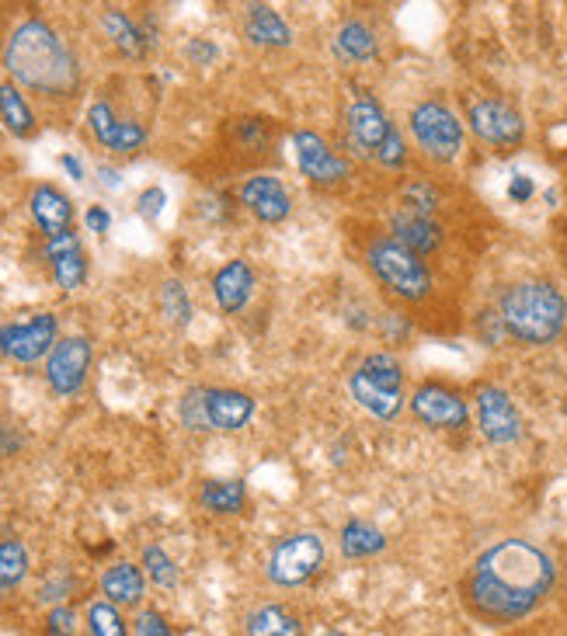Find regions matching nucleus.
Here are the masks:
<instances>
[{"label": "nucleus", "mask_w": 567, "mask_h": 636, "mask_svg": "<svg viewBox=\"0 0 567 636\" xmlns=\"http://www.w3.org/2000/svg\"><path fill=\"white\" fill-rule=\"evenodd\" d=\"M554 560L526 539H501L473 560L464 581V599L477 619L505 626L547 599L554 588Z\"/></svg>", "instance_id": "obj_1"}, {"label": "nucleus", "mask_w": 567, "mask_h": 636, "mask_svg": "<svg viewBox=\"0 0 567 636\" xmlns=\"http://www.w3.org/2000/svg\"><path fill=\"white\" fill-rule=\"evenodd\" d=\"M4 67L21 87L50 98L74 95L80 80L74 50L59 39V32L50 21L42 18H25L11 32L4 46Z\"/></svg>", "instance_id": "obj_2"}, {"label": "nucleus", "mask_w": 567, "mask_h": 636, "mask_svg": "<svg viewBox=\"0 0 567 636\" xmlns=\"http://www.w3.org/2000/svg\"><path fill=\"white\" fill-rule=\"evenodd\" d=\"M498 317L505 324V335L522 344H550L560 338L567 324V299L554 282H519L501 293Z\"/></svg>", "instance_id": "obj_3"}, {"label": "nucleus", "mask_w": 567, "mask_h": 636, "mask_svg": "<svg viewBox=\"0 0 567 636\" xmlns=\"http://www.w3.org/2000/svg\"><path fill=\"white\" fill-rule=\"evenodd\" d=\"M366 265L377 275V282L386 293H394L397 299L422 303L432 293V272L425 261L397 244L394 237H373L366 248Z\"/></svg>", "instance_id": "obj_4"}, {"label": "nucleus", "mask_w": 567, "mask_h": 636, "mask_svg": "<svg viewBox=\"0 0 567 636\" xmlns=\"http://www.w3.org/2000/svg\"><path fill=\"white\" fill-rule=\"evenodd\" d=\"M348 390H352V401L369 410L373 418L390 421L397 418L404 407V365L397 355L390 352H373L366 355L352 380H348Z\"/></svg>", "instance_id": "obj_5"}, {"label": "nucleus", "mask_w": 567, "mask_h": 636, "mask_svg": "<svg viewBox=\"0 0 567 636\" xmlns=\"http://www.w3.org/2000/svg\"><path fill=\"white\" fill-rule=\"evenodd\" d=\"M254 418V397L227 386H195L182 397V421L192 431H241Z\"/></svg>", "instance_id": "obj_6"}, {"label": "nucleus", "mask_w": 567, "mask_h": 636, "mask_svg": "<svg viewBox=\"0 0 567 636\" xmlns=\"http://www.w3.org/2000/svg\"><path fill=\"white\" fill-rule=\"evenodd\" d=\"M324 560H327V550L317 533L282 536L269 553V581L279 588H299L317 574Z\"/></svg>", "instance_id": "obj_7"}, {"label": "nucleus", "mask_w": 567, "mask_h": 636, "mask_svg": "<svg viewBox=\"0 0 567 636\" xmlns=\"http://www.w3.org/2000/svg\"><path fill=\"white\" fill-rule=\"evenodd\" d=\"M411 133L425 150V157L449 164L464 150V122L443 101H422L411 108Z\"/></svg>", "instance_id": "obj_8"}, {"label": "nucleus", "mask_w": 567, "mask_h": 636, "mask_svg": "<svg viewBox=\"0 0 567 636\" xmlns=\"http://www.w3.org/2000/svg\"><path fill=\"white\" fill-rule=\"evenodd\" d=\"M59 324L53 314H32L29 320H11L0 327V355H8L11 362L32 365L39 359H50L56 348Z\"/></svg>", "instance_id": "obj_9"}, {"label": "nucleus", "mask_w": 567, "mask_h": 636, "mask_svg": "<svg viewBox=\"0 0 567 636\" xmlns=\"http://www.w3.org/2000/svg\"><path fill=\"white\" fill-rule=\"evenodd\" d=\"M467 122H470L477 140H484L488 146H498V150H515L522 140H526V122H522V116L512 105L498 101V98L470 101Z\"/></svg>", "instance_id": "obj_10"}, {"label": "nucleus", "mask_w": 567, "mask_h": 636, "mask_svg": "<svg viewBox=\"0 0 567 636\" xmlns=\"http://www.w3.org/2000/svg\"><path fill=\"white\" fill-rule=\"evenodd\" d=\"M293 153H296V167L303 178H310L314 185H324V188H335L348 178V157H341L338 150L327 146L324 136L310 133V129H296L293 133Z\"/></svg>", "instance_id": "obj_11"}, {"label": "nucleus", "mask_w": 567, "mask_h": 636, "mask_svg": "<svg viewBox=\"0 0 567 636\" xmlns=\"http://www.w3.org/2000/svg\"><path fill=\"white\" fill-rule=\"evenodd\" d=\"M87 369H91V341L80 335L59 338L46 359V383L56 397H77L87 383Z\"/></svg>", "instance_id": "obj_12"}, {"label": "nucleus", "mask_w": 567, "mask_h": 636, "mask_svg": "<svg viewBox=\"0 0 567 636\" xmlns=\"http://www.w3.org/2000/svg\"><path fill=\"white\" fill-rule=\"evenodd\" d=\"M390 122L386 112L380 108V101L373 95H356L352 105H348V116H345V133H348V146L356 150V157L366 161H377V153L390 133Z\"/></svg>", "instance_id": "obj_13"}, {"label": "nucleus", "mask_w": 567, "mask_h": 636, "mask_svg": "<svg viewBox=\"0 0 567 636\" xmlns=\"http://www.w3.org/2000/svg\"><path fill=\"white\" fill-rule=\"evenodd\" d=\"M411 414L428 428H443V431H456L467 428V401L456 390L443 386V383H422L411 393Z\"/></svg>", "instance_id": "obj_14"}, {"label": "nucleus", "mask_w": 567, "mask_h": 636, "mask_svg": "<svg viewBox=\"0 0 567 636\" xmlns=\"http://www.w3.org/2000/svg\"><path fill=\"white\" fill-rule=\"evenodd\" d=\"M477 425L481 435L494 446H512L522 435V418L512 404V397L501 386H481L477 390Z\"/></svg>", "instance_id": "obj_15"}, {"label": "nucleus", "mask_w": 567, "mask_h": 636, "mask_svg": "<svg viewBox=\"0 0 567 636\" xmlns=\"http://www.w3.org/2000/svg\"><path fill=\"white\" fill-rule=\"evenodd\" d=\"M241 206L258 219V223H282L293 212V199L286 185L272 174H254L241 185Z\"/></svg>", "instance_id": "obj_16"}, {"label": "nucleus", "mask_w": 567, "mask_h": 636, "mask_svg": "<svg viewBox=\"0 0 567 636\" xmlns=\"http://www.w3.org/2000/svg\"><path fill=\"white\" fill-rule=\"evenodd\" d=\"M87 125H91L95 140L105 150H116V153H133L146 143V129L140 122H122L116 119L112 105L108 101H95L87 108Z\"/></svg>", "instance_id": "obj_17"}, {"label": "nucleus", "mask_w": 567, "mask_h": 636, "mask_svg": "<svg viewBox=\"0 0 567 636\" xmlns=\"http://www.w3.org/2000/svg\"><path fill=\"white\" fill-rule=\"evenodd\" d=\"M46 261L63 293H74L87 282V257H84V248L74 230L59 233V237H46Z\"/></svg>", "instance_id": "obj_18"}, {"label": "nucleus", "mask_w": 567, "mask_h": 636, "mask_svg": "<svg viewBox=\"0 0 567 636\" xmlns=\"http://www.w3.org/2000/svg\"><path fill=\"white\" fill-rule=\"evenodd\" d=\"M390 237L404 244L407 251H414L418 257L439 251L443 244V227L435 223L432 216H422V212H411V209H397L390 216Z\"/></svg>", "instance_id": "obj_19"}, {"label": "nucleus", "mask_w": 567, "mask_h": 636, "mask_svg": "<svg viewBox=\"0 0 567 636\" xmlns=\"http://www.w3.org/2000/svg\"><path fill=\"white\" fill-rule=\"evenodd\" d=\"M212 296L223 314H241L254 296V272L244 257H233L212 275Z\"/></svg>", "instance_id": "obj_20"}, {"label": "nucleus", "mask_w": 567, "mask_h": 636, "mask_svg": "<svg viewBox=\"0 0 567 636\" xmlns=\"http://www.w3.org/2000/svg\"><path fill=\"white\" fill-rule=\"evenodd\" d=\"M29 209H32V219L39 223V230L46 233V237L70 233L74 206H70V199L56 185H35L32 195H29Z\"/></svg>", "instance_id": "obj_21"}, {"label": "nucleus", "mask_w": 567, "mask_h": 636, "mask_svg": "<svg viewBox=\"0 0 567 636\" xmlns=\"http://www.w3.org/2000/svg\"><path fill=\"white\" fill-rule=\"evenodd\" d=\"M244 35L254 42V46H265V50L293 46V29L269 4H248L244 8Z\"/></svg>", "instance_id": "obj_22"}, {"label": "nucleus", "mask_w": 567, "mask_h": 636, "mask_svg": "<svg viewBox=\"0 0 567 636\" xmlns=\"http://www.w3.org/2000/svg\"><path fill=\"white\" fill-rule=\"evenodd\" d=\"M101 591H105V602H112L116 608L140 605L146 591V574L137 563H112L101 578Z\"/></svg>", "instance_id": "obj_23"}, {"label": "nucleus", "mask_w": 567, "mask_h": 636, "mask_svg": "<svg viewBox=\"0 0 567 636\" xmlns=\"http://www.w3.org/2000/svg\"><path fill=\"white\" fill-rule=\"evenodd\" d=\"M335 53L345 63H369V59H377V53H380V39H377L373 29L366 25V21L348 18L345 25L338 29V35H335Z\"/></svg>", "instance_id": "obj_24"}, {"label": "nucleus", "mask_w": 567, "mask_h": 636, "mask_svg": "<svg viewBox=\"0 0 567 636\" xmlns=\"http://www.w3.org/2000/svg\"><path fill=\"white\" fill-rule=\"evenodd\" d=\"M101 29H105V35L116 42V50H122L126 56H133V59H140L146 50H150V39L133 18H129L126 11H119V8H108L105 14H101Z\"/></svg>", "instance_id": "obj_25"}, {"label": "nucleus", "mask_w": 567, "mask_h": 636, "mask_svg": "<svg viewBox=\"0 0 567 636\" xmlns=\"http://www.w3.org/2000/svg\"><path fill=\"white\" fill-rule=\"evenodd\" d=\"M248 487L244 480H206L199 491V504L212 515H237L244 512Z\"/></svg>", "instance_id": "obj_26"}, {"label": "nucleus", "mask_w": 567, "mask_h": 636, "mask_svg": "<svg viewBox=\"0 0 567 636\" xmlns=\"http://www.w3.org/2000/svg\"><path fill=\"white\" fill-rule=\"evenodd\" d=\"M341 553L348 560H362V557H377L386 550V536L377 529V525H369L362 518H352V522H345V529H341Z\"/></svg>", "instance_id": "obj_27"}, {"label": "nucleus", "mask_w": 567, "mask_h": 636, "mask_svg": "<svg viewBox=\"0 0 567 636\" xmlns=\"http://www.w3.org/2000/svg\"><path fill=\"white\" fill-rule=\"evenodd\" d=\"M0 122L11 136H32L35 133V116L18 91V84H0Z\"/></svg>", "instance_id": "obj_28"}, {"label": "nucleus", "mask_w": 567, "mask_h": 636, "mask_svg": "<svg viewBox=\"0 0 567 636\" xmlns=\"http://www.w3.org/2000/svg\"><path fill=\"white\" fill-rule=\"evenodd\" d=\"M244 629L248 636H299V619L286 605H258Z\"/></svg>", "instance_id": "obj_29"}, {"label": "nucleus", "mask_w": 567, "mask_h": 636, "mask_svg": "<svg viewBox=\"0 0 567 636\" xmlns=\"http://www.w3.org/2000/svg\"><path fill=\"white\" fill-rule=\"evenodd\" d=\"M29 578V550L21 539H0V595Z\"/></svg>", "instance_id": "obj_30"}, {"label": "nucleus", "mask_w": 567, "mask_h": 636, "mask_svg": "<svg viewBox=\"0 0 567 636\" xmlns=\"http://www.w3.org/2000/svg\"><path fill=\"white\" fill-rule=\"evenodd\" d=\"M161 310H164V317L174 327H188V320H192V299H188V289H185L182 278H167L161 285Z\"/></svg>", "instance_id": "obj_31"}, {"label": "nucleus", "mask_w": 567, "mask_h": 636, "mask_svg": "<svg viewBox=\"0 0 567 636\" xmlns=\"http://www.w3.org/2000/svg\"><path fill=\"white\" fill-rule=\"evenodd\" d=\"M87 629H91V636H129L119 608L105 599L87 605Z\"/></svg>", "instance_id": "obj_32"}, {"label": "nucleus", "mask_w": 567, "mask_h": 636, "mask_svg": "<svg viewBox=\"0 0 567 636\" xmlns=\"http://www.w3.org/2000/svg\"><path fill=\"white\" fill-rule=\"evenodd\" d=\"M143 567H146V574L154 584L161 588H174L178 584V567H174V560L161 550V546H146L143 550Z\"/></svg>", "instance_id": "obj_33"}, {"label": "nucleus", "mask_w": 567, "mask_h": 636, "mask_svg": "<svg viewBox=\"0 0 567 636\" xmlns=\"http://www.w3.org/2000/svg\"><path fill=\"white\" fill-rule=\"evenodd\" d=\"M435 206H439V195H435L432 185L425 182H411L404 191H401V209H411V212H422V216H432Z\"/></svg>", "instance_id": "obj_34"}, {"label": "nucleus", "mask_w": 567, "mask_h": 636, "mask_svg": "<svg viewBox=\"0 0 567 636\" xmlns=\"http://www.w3.org/2000/svg\"><path fill=\"white\" fill-rule=\"evenodd\" d=\"M377 161H380L383 167H390V171L404 167V161H407V146H404V136H401V129H397V125H390V133H386V140H383V146H380V153H377Z\"/></svg>", "instance_id": "obj_35"}, {"label": "nucleus", "mask_w": 567, "mask_h": 636, "mask_svg": "<svg viewBox=\"0 0 567 636\" xmlns=\"http://www.w3.org/2000/svg\"><path fill=\"white\" fill-rule=\"evenodd\" d=\"M77 633V612L70 605H56L46 616V636H74Z\"/></svg>", "instance_id": "obj_36"}, {"label": "nucleus", "mask_w": 567, "mask_h": 636, "mask_svg": "<svg viewBox=\"0 0 567 636\" xmlns=\"http://www.w3.org/2000/svg\"><path fill=\"white\" fill-rule=\"evenodd\" d=\"M164 202H167V195H164V188H146L143 195H140V202H137V212L146 219V223H154V219L164 212Z\"/></svg>", "instance_id": "obj_37"}, {"label": "nucleus", "mask_w": 567, "mask_h": 636, "mask_svg": "<svg viewBox=\"0 0 567 636\" xmlns=\"http://www.w3.org/2000/svg\"><path fill=\"white\" fill-rule=\"evenodd\" d=\"M133 633H137V636H174V633L167 629V623L161 619V612H154V608H143V612H140L137 623H133Z\"/></svg>", "instance_id": "obj_38"}, {"label": "nucleus", "mask_w": 567, "mask_h": 636, "mask_svg": "<svg viewBox=\"0 0 567 636\" xmlns=\"http://www.w3.org/2000/svg\"><path fill=\"white\" fill-rule=\"evenodd\" d=\"M185 56L195 63V67H206V63H212L216 56H220V50H216L212 42H206V39H192L185 46Z\"/></svg>", "instance_id": "obj_39"}, {"label": "nucleus", "mask_w": 567, "mask_h": 636, "mask_svg": "<svg viewBox=\"0 0 567 636\" xmlns=\"http://www.w3.org/2000/svg\"><path fill=\"white\" fill-rule=\"evenodd\" d=\"M84 223H87V230H91V233H108V227H112V216H108L105 206H91V209L84 212Z\"/></svg>", "instance_id": "obj_40"}, {"label": "nucleus", "mask_w": 567, "mask_h": 636, "mask_svg": "<svg viewBox=\"0 0 567 636\" xmlns=\"http://www.w3.org/2000/svg\"><path fill=\"white\" fill-rule=\"evenodd\" d=\"M533 178H526V174H515L512 185H509V199L512 202H530L533 199Z\"/></svg>", "instance_id": "obj_41"}, {"label": "nucleus", "mask_w": 567, "mask_h": 636, "mask_svg": "<svg viewBox=\"0 0 567 636\" xmlns=\"http://www.w3.org/2000/svg\"><path fill=\"white\" fill-rule=\"evenodd\" d=\"M59 167L67 171L74 182H84V167H80V161H77V157H70V153H63V157H59Z\"/></svg>", "instance_id": "obj_42"}, {"label": "nucleus", "mask_w": 567, "mask_h": 636, "mask_svg": "<svg viewBox=\"0 0 567 636\" xmlns=\"http://www.w3.org/2000/svg\"><path fill=\"white\" fill-rule=\"evenodd\" d=\"M98 178L108 185V188H119L122 182H119V171L116 167H98Z\"/></svg>", "instance_id": "obj_43"}, {"label": "nucleus", "mask_w": 567, "mask_h": 636, "mask_svg": "<svg viewBox=\"0 0 567 636\" xmlns=\"http://www.w3.org/2000/svg\"><path fill=\"white\" fill-rule=\"evenodd\" d=\"M324 636H345V633H324Z\"/></svg>", "instance_id": "obj_44"}]
</instances>
